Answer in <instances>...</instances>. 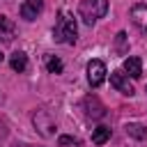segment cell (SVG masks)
I'll list each match as a JSON object with an SVG mask.
<instances>
[{"label": "cell", "instance_id": "cell-1", "mask_svg": "<svg viewBox=\"0 0 147 147\" xmlns=\"http://www.w3.org/2000/svg\"><path fill=\"white\" fill-rule=\"evenodd\" d=\"M76 34H78V28H76V18L71 11L62 9L60 11V21L53 30V39L55 41H64V44H76Z\"/></svg>", "mask_w": 147, "mask_h": 147}, {"label": "cell", "instance_id": "cell-2", "mask_svg": "<svg viewBox=\"0 0 147 147\" xmlns=\"http://www.w3.org/2000/svg\"><path fill=\"white\" fill-rule=\"evenodd\" d=\"M32 124H34V129L39 131L41 138H51V136L55 133V122H53V117H51L46 110H37V113L32 115Z\"/></svg>", "mask_w": 147, "mask_h": 147}, {"label": "cell", "instance_id": "cell-3", "mask_svg": "<svg viewBox=\"0 0 147 147\" xmlns=\"http://www.w3.org/2000/svg\"><path fill=\"white\" fill-rule=\"evenodd\" d=\"M106 64L101 62V60H90V64H87V80H90V85L92 87H99L103 80H106Z\"/></svg>", "mask_w": 147, "mask_h": 147}, {"label": "cell", "instance_id": "cell-4", "mask_svg": "<svg viewBox=\"0 0 147 147\" xmlns=\"http://www.w3.org/2000/svg\"><path fill=\"white\" fill-rule=\"evenodd\" d=\"M110 85H113L117 92L126 94V96H131V94L136 92L133 85H131V80H129V76H126L124 71H113V74H110Z\"/></svg>", "mask_w": 147, "mask_h": 147}, {"label": "cell", "instance_id": "cell-5", "mask_svg": "<svg viewBox=\"0 0 147 147\" xmlns=\"http://www.w3.org/2000/svg\"><path fill=\"white\" fill-rule=\"evenodd\" d=\"M131 23L142 34H147V5L145 2H138V5L131 7Z\"/></svg>", "mask_w": 147, "mask_h": 147}, {"label": "cell", "instance_id": "cell-6", "mask_svg": "<svg viewBox=\"0 0 147 147\" xmlns=\"http://www.w3.org/2000/svg\"><path fill=\"white\" fill-rule=\"evenodd\" d=\"M83 108H85V115L92 117V119H101V117L106 115V108H103V103H101L96 96H85Z\"/></svg>", "mask_w": 147, "mask_h": 147}, {"label": "cell", "instance_id": "cell-7", "mask_svg": "<svg viewBox=\"0 0 147 147\" xmlns=\"http://www.w3.org/2000/svg\"><path fill=\"white\" fill-rule=\"evenodd\" d=\"M41 11H44V0H25L21 5V18L25 21H34Z\"/></svg>", "mask_w": 147, "mask_h": 147}, {"label": "cell", "instance_id": "cell-8", "mask_svg": "<svg viewBox=\"0 0 147 147\" xmlns=\"http://www.w3.org/2000/svg\"><path fill=\"white\" fill-rule=\"evenodd\" d=\"M124 71H126V76H131V78H140V76H142V60L136 57V55L126 57V60H124Z\"/></svg>", "mask_w": 147, "mask_h": 147}, {"label": "cell", "instance_id": "cell-9", "mask_svg": "<svg viewBox=\"0 0 147 147\" xmlns=\"http://www.w3.org/2000/svg\"><path fill=\"white\" fill-rule=\"evenodd\" d=\"M14 23L7 16H0V41H11L14 39Z\"/></svg>", "mask_w": 147, "mask_h": 147}, {"label": "cell", "instance_id": "cell-10", "mask_svg": "<svg viewBox=\"0 0 147 147\" xmlns=\"http://www.w3.org/2000/svg\"><path fill=\"white\" fill-rule=\"evenodd\" d=\"M9 64H11V69H14V71L23 74V71L28 69V55H25V53H21V51H16V53L9 57Z\"/></svg>", "mask_w": 147, "mask_h": 147}, {"label": "cell", "instance_id": "cell-11", "mask_svg": "<svg viewBox=\"0 0 147 147\" xmlns=\"http://www.w3.org/2000/svg\"><path fill=\"white\" fill-rule=\"evenodd\" d=\"M108 140H110V129L108 126H96L92 131V142L94 145H106Z\"/></svg>", "mask_w": 147, "mask_h": 147}, {"label": "cell", "instance_id": "cell-12", "mask_svg": "<svg viewBox=\"0 0 147 147\" xmlns=\"http://www.w3.org/2000/svg\"><path fill=\"white\" fill-rule=\"evenodd\" d=\"M124 129H126V133H129L131 138H136V140H145V138H147V129H145L142 124L131 122V124H126Z\"/></svg>", "mask_w": 147, "mask_h": 147}, {"label": "cell", "instance_id": "cell-13", "mask_svg": "<svg viewBox=\"0 0 147 147\" xmlns=\"http://www.w3.org/2000/svg\"><path fill=\"white\" fill-rule=\"evenodd\" d=\"M46 69H48V74H62L64 64H62L60 57H55V55H46Z\"/></svg>", "mask_w": 147, "mask_h": 147}, {"label": "cell", "instance_id": "cell-14", "mask_svg": "<svg viewBox=\"0 0 147 147\" xmlns=\"http://www.w3.org/2000/svg\"><path fill=\"white\" fill-rule=\"evenodd\" d=\"M90 5H92L96 16H106L108 14V0H90Z\"/></svg>", "mask_w": 147, "mask_h": 147}, {"label": "cell", "instance_id": "cell-15", "mask_svg": "<svg viewBox=\"0 0 147 147\" xmlns=\"http://www.w3.org/2000/svg\"><path fill=\"white\" fill-rule=\"evenodd\" d=\"M115 48H117L119 55L126 53V32H117V37H115Z\"/></svg>", "mask_w": 147, "mask_h": 147}, {"label": "cell", "instance_id": "cell-16", "mask_svg": "<svg viewBox=\"0 0 147 147\" xmlns=\"http://www.w3.org/2000/svg\"><path fill=\"white\" fill-rule=\"evenodd\" d=\"M80 16H83V21H85L87 25H92V23H94V11L90 14V11H87V5H85V2L80 5Z\"/></svg>", "mask_w": 147, "mask_h": 147}, {"label": "cell", "instance_id": "cell-17", "mask_svg": "<svg viewBox=\"0 0 147 147\" xmlns=\"http://www.w3.org/2000/svg\"><path fill=\"white\" fill-rule=\"evenodd\" d=\"M57 142L64 147V145H76L78 140H76V138H71V136H60V140H57Z\"/></svg>", "mask_w": 147, "mask_h": 147}, {"label": "cell", "instance_id": "cell-18", "mask_svg": "<svg viewBox=\"0 0 147 147\" xmlns=\"http://www.w3.org/2000/svg\"><path fill=\"white\" fill-rule=\"evenodd\" d=\"M2 60H5V53H2V51H0V62H2Z\"/></svg>", "mask_w": 147, "mask_h": 147}]
</instances>
